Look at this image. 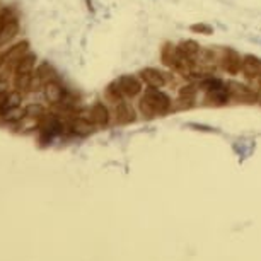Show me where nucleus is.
<instances>
[{
	"mask_svg": "<svg viewBox=\"0 0 261 261\" xmlns=\"http://www.w3.org/2000/svg\"><path fill=\"white\" fill-rule=\"evenodd\" d=\"M89 120L94 126H106L110 123V110L102 102H96L89 110Z\"/></svg>",
	"mask_w": 261,
	"mask_h": 261,
	"instance_id": "nucleus-11",
	"label": "nucleus"
},
{
	"mask_svg": "<svg viewBox=\"0 0 261 261\" xmlns=\"http://www.w3.org/2000/svg\"><path fill=\"white\" fill-rule=\"evenodd\" d=\"M203 101L210 106H225L227 102H230V92L227 84L220 82L215 87H212V89L205 91Z\"/></svg>",
	"mask_w": 261,
	"mask_h": 261,
	"instance_id": "nucleus-4",
	"label": "nucleus"
},
{
	"mask_svg": "<svg viewBox=\"0 0 261 261\" xmlns=\"http://www.w3.org/2000/svg\"><path fill=\"white\" fill-rule=\"evenodd\" d=\"M227 87L230 92V101L244 102V105H254V102H258V91L253 89V87L236 81H229Z\"/></svg>",
	"mask_w": 261,
	"mask_h": 261,
	"instance_id": "nucleus-2",
	"label": "nucleus"
},
{
	"mask_svg": "<svg viewBox=\"0 0 261 261\" xmlns=\"http://www.w3.org/2000/svg\"><path fill=\"white\" fill-rule=\"evenodd\" d=\"M190 29L193 33H198V34H212V33H214V28L208 26V24H203V22L193 24V26H191Z\"/></svg>",
	"mask_w": 261,
	"mask_h": 261,
	"instance_id": "nucleus-21",
	"label": "nucleus"
},
{
	"mask_svg": "<svg viewBox=\"0 0 261 261\" xmlns=\"http://www.w3.org/2000/svg\"><path fill=\"white\" fill-rule=\"evenodd\" d=\"M68 128L73 132L75 135H89L92 134V130H94V125H92V121L89 118L86 116H73L70 123H68Z\"/></svg>",
	"mask_w": 261,
	"mask_h": 261,
	"instance_id": "nucleus-12",
	"label": "nucleus"
},
{
	"mask_svg": "<svg viewBox=\"0 0 261 261\" xmlns=\"http://www.w3.org/2000/svg\"><path fill=\"white\" fill-rule=\"evenodd\" d=\"M176 46H178L179 57H183V58H186V60H191V62L196 63V60H198V57L201 53V48H200L198 43L193 41V39H185V41H181L179 45H176Z\"/></svg>",
	"mask_w": 261,
	"mask_h": 261,
	"instance_id": "nucleus-10",
	"label": "nucleus"
},
{
	"mask_svg": "<svg viewBox=\"0 0 261 261\" xmlns=\"http://www.w3.org/2000/svg\"><path fill=\"white\" fill-rule=\"evenodd\" d=\"M36 75L39 81L43 82V86L50 81H55V70H53V67L50 63H41V65L36 68Z\"/></svg>",
	"mask_w": 261,
	"mask_h": 261,
	"instance_id": "nucleus-19",
	"label": "nucleus"
},
{
	"mask_svg": "<svg viewBox=\"0 0 261 261\" xmlns=\"http://www.w3.org/2000/svg\"><path fill=\"white\" fill-rule=\"evenodd\" d=\"M34 65H36V57H34L33 53H28V55L14 67V75H31V73H34Z\"/></svg>",
	"mask_w": 261,
	"mask_h": 261,
	"instance_id": "nucleus-16",
	"label": "nucleus"
},
{
	"mask_svg": "<svg viewBox=\"0 0 261 261\" xmlns=\"http://www.w3.org/2000/svg\"><path fill=\"white\" fill-rule=\"evenodd\" d=\"M139 108H140V113L145 118L164 116L171 111L172 101H171V97L167 96L166 92H162L161 89L149 87V89H145V92L142 94Z\"/></svg>",
	"mask_w": 261,
	"mask_h": 261,
	"instance_id": "nucleus-1",
	"label": "nucleus"
},
{
	"mask_svg": "<svg viewBox=\"0 0 261 261\" xmlns=\"http://www.w3.org/2000/svg\"><path fill=\"white\" fill-rule=\"evenodd\" d=\"M200 87H198V82L196 84H186L179 89V102H183L181 108H191L193 105L196 94H198Z\"/></svg>",
	"mask_w": 261,
	"mask_h": 261,
	"instance_id": "nucleus-15",
	"label": "nucleus"
},
{
	"mask_svg": "<svg viewBox=\"0 0 261 261\" xmlns=\"http://www.w3.org/2000/svg\"><path fill=\"white\" fill-rule=\"evenodd\" d=\"M29 53V43L28 41H19L17 45L9 48V51L0 58V65L4 67H16L19 62L22 60Z\"/></svg>",
	"mask_w": 261,
	"mask_h": 261,
	"instance_id": "nucleus-7",
	"label": "nucleus"
},
{
	"mask_svg": "<svg viewBox=\"0 0 261 261\" xmlns=\"http://www.w3.org/2000/svg\"><path fill=\"white\" fill-rule=\"evenodd\" d=\"M115 118H116V123L120 125H126V123H132L135 120V110L128 105L126 101H121L115 105Z\"/></svg>",
	"mask_w": 261,
	"mask_h": 261,
	"instance_id": "nucleus-13",
	"label": "nucleus"
},
{
	"mask_svg": "<svg viewBox=\"0 0 261 261\" xmlns=\"http://www.w3.org/2000/svg\"><path fill=\"white\" fill-rule=\"evenodd\" d=\"M178 58H179L178 46L172 45V43H164V46L161 48V62L164 63L167 68H176Z\"/></svg>",
	"mask_w": 261,
	"mask_h": 261,
	"instance_id": "nucleus-14",
	"label": "nucleus"
},
{
	"mask_svg": "<svg viewBox=\"0 0 261 261\" xmlns=\"http://www.w3.org/2000/svg\"><path fill=\"white\" fill-rule=\"evenodd\" d=\"M220 65L230 75H238L241 68H243V57L232 48H225V50H222V55H220Z\"/></svg>",
	"mask_w": 261,
	"mask_h": 261,
	"instance_id": "nucleus-5",
	"label": "nucleus"
},
{
	"mask_svg": "<svg viewBox=\"0 0 261 261\" xmlns=\"http://www.w3.org/2000/svg\"><path fill=\"white\" fill-rule=\"evenodd\" d=\"M139 77L147 87H154V89H162V87L167 84L166 73L161 72L159 68H154V67L142 68V70L139 72Z\"/></svg>",
	"mask_w": 261,
	"mask_h": 261,
	"instance_id": "nucleus-6",
	"label": "nucleus"
},
{
	"mask_svg": "<svg viewBox=\"0 0 261 261\" xmlns=\"http://www.w3.org/2000/svg\"><path fill=\"white\" fill-rule=\"evenodd\" d=\"M11 17H12V14H11L9 9H4V11H0V36H2L4 29H6L7 22L11 21Z\"/></svg>",
	"mask_w": 261,
	"mask_h": 261,
	"instance_id": "nucleus-22",
	"label": "nucleus"
},
{
	"mask_svg": "<svg viewBox=\"0 0 261 261\" xmlns=\"http://www.w3.org/2000/svg\"><path fill=\"white\" fill-rule=\"evenodd\" d=\"M17 106H21V91H12V92H7L6 101H4L2 108H0V116H2L6 111L14 110V108H17Z\"/></svg>",
	"mask_w": 261,
	"mask_h": 261,
	"instance_id": "nucleus-17",
	"label": "nucleus"
},
{
	"mask_svg": "<svg viewBox=\"0 0 261 261\" xmlns=\"http://www.w3.org/2000/svg\"><path fill=\"white\" fill-rule=\"evenodd\" d=\"M105 96H106V99L113 102V105H118V102H121V101H125V97L121 96V92L120 89H118V86L115 84V81H113L110 86L105 89Z\"/></svg>",
	"mask_w": 261,
	"mask_h": 261,
	"instance_id": "nucleus-20",
	"label": "nucleus"
},
{
	"mask_svg": "<svg viewBox=\"0 0 261 261\" xmlns=\"http://www.w3.org/2000/svg\"><path fill=\"white\" fill-rule=\"evenodd\" d=\"M19 31V22L16 17H11V21L7 22L6 29H4L2 36H0V45H6L7 41H11V39L16 36Z\"/></svg>",
	"mask_w": 261,
	"mask_h": 261,
	"instance_id": "nucleus-18",
	"label": "nucleus"
},
{
	"mask_svg": "<svg viewBox=\"0 0 261 261\" xmlns=\"http://www.w3.org/2000/svg\"><path fill=\"white\" fill-rule=\"evenodd\" d=\"M243 75L249 81H256L261 77V58L256 55H244L243 57Z\"/></svg>",
	"mask_w": 261,
	"mask_h": 261,
	"instance_id": "nucleus-8",
	"label": "nucleus"
},
{
	"mask_svg": "<svg viewBox=\"0 0 261 261\" xmlns=\"http://www.w3.org/2000/svg\"><path fill=\"white\" fill-rule=\"evenodd\" d=\"M43 92H45V99L50 102V105H60L65 99V89L60 82L57 81H50L43 86Z\"/></svg>",
	"mask_w": 261,
	"mask_h": 261,
	"instance_id": "nucleus-9",
	"label": "nucleus"
},
{
	"mask_svg": "<svg viewBox=\"0 0 261 261\" xmlns=\"http://www.w3.org/2000/svg\"><path fill=\"white\" fill-rule=\"evenodd\" d=\"M115 84L118 86V89H120L121 96L125 97V99H134V97L140 96L142 94V82L140 77H135V75H121L118 77Z\"/></svg>",
	"mask_w": 261,
	"mask_h": 261,
	"instance_id": "nucleus-3",
	"label": "nucleus"
}]
</instances>
